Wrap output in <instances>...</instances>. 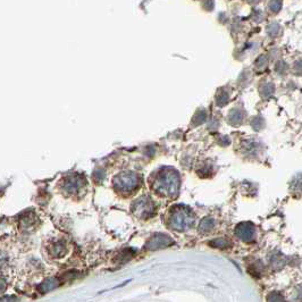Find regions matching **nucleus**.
I'll use <instances>...</instances> for the list:
<instances>
[{
    "instance_id": "obj_1",
    "label": "nucleus",
    "mask_w": 302,
    "mask_h": 302,
    "mask_svg": "<svg viewBox=\"0 0 302 302\" xmlns=\"http://www.w3.org/2000/svg\"><path fill=\"white\" fill-rule=\"evenodd\" d=\"M154 189L163 196L176 194L179 189V176L175 172H165L158 176Z\"/></svg>"
},
{
    "instance_id": "obj_2",
    "label": "nucleus",
    "mask_w": 302,
    "mask_h": 302,
    "mask_svg": "<svg viewBox=\"0 0 302 302\" xmlns=\"http://www.w3.org/2000/svg\"><path fill=\"white\" fill-rule=\"evenodd\" d=\"M194 223V216L186 211L184 207H178L172 212L171 218H169V224L174 230L178 231H185L191 227Z\"/></svg>"
},
{
    "instance_id": "obj_3",
    "label": "nucleus",
    "mask_w": 302,
    "mask_h": 302,
    "mask_svg": "<svg viewBox=\"0 0 302 302\" xmlns=\"http://www.w3.org/2000/svg\"><path fill=\"white\" fill-rule=\"evenodd\" d=\"M237 234L243 241H251L253 240V237H255V227L250 223L241 224V225L238 227Z\"/></svg>"
},
{
    "instance_id": "obj_6",
    "label": "nucleus",
    "mask_w": 302,
    "mask_h": 302,
    "mask_svg": "<svg viewBox=\"0 0 302 302\" xmlns=\"http://www.w3.org/2000/svg\"><path fill=\"white\" fill-rule=\"evenodd\" d=\"M270 302H284L279 296H272L270 298Z\"/></svg>"
},
{
    "instance_id": "obj_5",
    "label": "nucleus",
    "mask_w": 302,
    "mask_h": 302,
    "mask_svg": "<svg viewBox=\"0 0 302 302\" xmlns=\"http://www.w3.org/2000/svg\"><path fill=\"white\" fill-rule=\"evenodd\" d=\"M57 286H58V282L56 281V279L50 278V279H48V281H46L45 283H43L41 291H42V292H47V291L53 290V289H55V287H57Z\"/></svg>"
},
{
    "instance_id": "obj_4",
    "label": "nucleus",
    "mask_w": 302,
    "mask_h": 302,
    "mask_svg": "<svg viewBox=\"0 0 302 302\" xmlns=\"http://www.w3.org/2000/svg\"><path fill=\"white\" fill-rule=\"evenodd\" d=\"M136 185H138V180H136V176L133 175L123 176L119 181L120 189H121V191H126V192L134 190Z\"/></svg>"
}]
</instances>
